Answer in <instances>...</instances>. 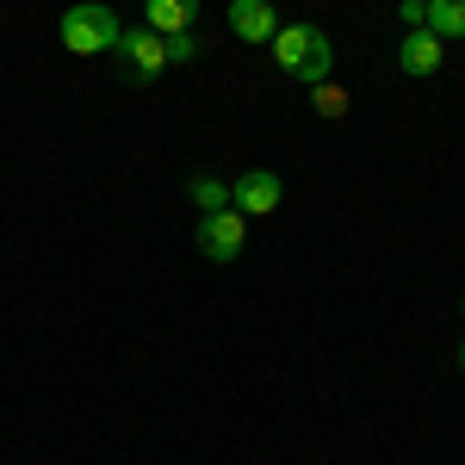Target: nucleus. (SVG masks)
I'll return each instance as SVG.
<instances>
[{
	"mask_svg": "<svg viewBox=\"0 0 465 465\" xmlns=\"http://www.w3.org/2000/svg\"><path fill=\"white\" fill-rule=\"evenodd\" d=\"M230 32L242 44H273V32H280L273 0H230Z\"/></svg>",
	"mask_w": 465,
	"mask_h": 465,
	"instance_id": "7",
	"label": "nucleus"
},
{
	"mask_svg": "<svg viewBox=\"0 0 465 465\" xmlns=\"http://www.w3.org/2000/svg\"><path fill=\"white\" fill-rule=\"evenodd\" d=\"M460 372H465V348H460Z\"/></svg>",
	"mask_w": 465,
	"mask_h": 465,
	"instance_id": "14",
	"label": "nucleus"
},
{
	"mask_svg": "<svg viewBox=\"0 0 465 465\" xmlns=\"http://www.w3.org/2000/svg\"><path fill=\"white\" fill-rule=\"evenodd\" d=\"M143 25H149V32H162V37L193 32V25H199V0H149Z\"/></svg>",
	"mask_w": 465,
	"mask_h": 465,
	"instance_id": "8",
	"label": "nucleus"
},
{
	"mask_svg": "<svg viewBox=\"0 0 465 465\" xmlns=\"http://www.w3.org/2000/svg\"><path fill=\"white\" fill-rule=\"evenodd\" d=\"M199 254L205 261H236L242 254V242H249V217L236 212V205H223V212H205L199 217Z\"/></svg>",
	"mask_w": 465,
	"mask_h": 465,
	"instance_id": "4",
	"label": "nucleus"
},
{
	"mask_svg": "<svg viewBox=\"0 0 465 465\" xmlns=\"http://www.w3.org/2000/svg\"><path fill=\"white\" fill-rule=\"evenodd\" d=\"M118 32H124V25L112 19V6H100V0H81V6L63 13V44H69L74 56H100V50H112Z\"/></svg>",
	"mask_w": 465,
	"mask_h": 465,
	"instance_id": "2",
	"label": "nucleus"
},
{
	"mask_svg": "<svg viewBox=\"0 0 465 465\" xmlns=\"http://www.w3.org/2000/svg\"><path fill=\"white\" fill-rule=\"evenodd\" d=\"M193 56H199V37H193V32L168 37V63H193Z\"/></svg>",
	"mask_w": 465,
	"mask_h": 465,
	"instance_id": "12",
	"label": "nucleus"
},
{
	"mask_svg": "<svg viewBox=\"0 0 465 465\" xmlns=\"http://www.w3.org/2000/svg\"><path fill=\"white\" fill-rule=\"evenodd\" d=\"M112 56H118V69L131 74V81H155V74L168 69V37L149 32V25H137V32H118Z\"/></svg>",
	"mask_w": 465,
	"mask_h": 465,
	"instance_id": "3",
	"label": "nucleus"
},
{
	"mask_svg": "<svg viewBox=\"0 0 465 465\" xmlns=\"http://www.w3.org/2000/svg\"><path fill=\"white\" fill-rule=\"evenodd\" d=\"M460 311H465V304H460Z\"/></svg>",
	"mask_w": 465,
	"mask_h": 465,
	"instance_id": "15",
	"label": "nucleus"
},
{
	"mask_svg": "<svg viewBox=\"0 0 465 465\" xmlns=\"http://www.w3.org/2000/svg\"><path fill=\"white\" fill-rule=\"evenodd\" d=\"M186 199L199 205V217H205V212H223V205H230V186L212 180V174H193V180H186Z\"/></svg>",
	"mask_w": 465,
	"mask_h": 465,
	"instance_id": "10",
	"label": "nucleus"
},
{
	"mask_svg": "<svg viewBox=\"0 0 465 465\" xmlns=\"http://www.w3.org/2000/svg\"><path fill=\"white\" fill-rule=\"evenodd\" d=\"M273 63H280L292 81L317 87V81H329L335 50H329V37H322L317 25H280V32H273Z\"/></svg>",
	"mask_w": 465,
	"mask_h": 465,
	"instance_id": "1",
	"label": "nucleus"
},
{
	"mask_svg": "<svg viewBox=\"0 0 465 465\" xmlns=\"http://www.w3.org/2000/svg\"><path fill=\"white\" fill-rule=\"evenodd\" d=\"M440 37L429 32V25H416V32H403L397 37V74H410V81H429L434 69H440Z\"/></svg>",
	"mask_w": 465,
	"mask_h": 465,
	"instance_id": "6",
	"label": "nucleus"
},
{
	"mask_svg": "<svg viewBox=\"0 0 465 465\" xmlns=\"http://www.w3.org/2000/svg\"><path fill=\"white\" fill-rule=\"evenodd\" d=\"M280 199H286V186H280V174H273V168H249V174L230 186V205H236L242 217L280 212Z\"/></svg>",
	"mask_w": 465,
	"mask_h": 465,
	"instance_id": "5",
	"label": "nucleus"
},
{
	"mask_svg": "<svg viewBox=\"0 0 465 465\" xmlns=\"http://www.w3.org/2000/svg\"><path fill=\"white\" fill-rule=\"evenodd\" d=\"M311 100H317L322 118H348V94H341V87H329V81H317V94H311Z\"/></svg>",
	"mask_w": 465,
	"mask_h": 465,
	"instance_id": "11",
	"label": "nucleus"
},
{
	"mask_svg": "<svg viewBox=\"0 0 465 465\" xmlns=\"http://www.w3.org/2000/svg\"><path fill=\"white\" fill-rule=\"evenodd\" d=\"M403 25H410V32L429 25V0H403Z\"/></svg>",
	"mask_w": 465,
	"mask_h": 465,
	"instance_id": "13",
	"label": "nucleus"
},
{
	"mask_svg": "<svg viewBox=\"0 0 465 465\" xmlns=\"http://www.w3.org/2000/svg\"><path fill=\"white\" fill-rule=\"evenodd\" d=\"M429 32L447 44V37H465V0H429Z\"/></svg>",
	"mask_w": 465,
	"mask_h": 465,
	"instance_id": "9",
	"label": "nucleus"
}]
</instances>
